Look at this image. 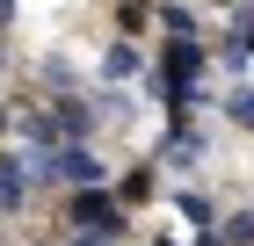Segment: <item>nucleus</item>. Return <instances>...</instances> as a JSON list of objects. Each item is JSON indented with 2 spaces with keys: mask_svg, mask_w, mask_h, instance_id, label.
Masks as SVG:
<instances>
[{
  "mask_svg": "<svg viewBox=\"0 0 254 246\" xmlns=\"http://www.w3.org/2000/svg\"><path fill=\"white\" fill-rule=\"evenodd\" d=\"M203 65H211V51H203L196 37H167L160 65L145 73V95H160V109H167V116H189V101H196V80H203Z\"/></svg>",
  "mask_w": 254,
  "mask_h": 246,
  "instance_id": "1",
  "label": "nucleus"
},
{
  "mask_svg": "<svg viewBox=\"0 0 254 246\" xmlns=\"http://www.w3.org/2000/svg\"><path fill=\"white\" fill-rule=\"evenodd\" d=\"M59 217H65L73 232H117V239H124V203L109 196V181H102V189H73Z\"/></svg>",
  "mask_w": 254,
  "mask_h": 246,
  "instance_id": "2",
  "label": "nucleus"
},
{
  "mask_svg": "<svg viewBox=\"0 0 254 246\" xmlns=\"http://www.w3.org/2000/svg\"><path fill=\"white\" fill-rule=\"evenodd\" d=\"M160 167H175V174H196V167H203V131H196L189 116H167V138H160Z\"/></svg>",
  "mask_w": 254,
  "mask_h": 246,
  "instance_id": "3",
  "label": "nucleus"
},
{
  "mask_svg": "<svg viewBox=\"0 0 254 246\" xmlns=\"http://www.w3.org/2000/svg\"><path fill=\"white\" fill-rule=\"evenodd\" d=\"M59 181H73V189H102V181H109V159H102L87 138H73V145H59Z\"/></svg>",
  "mask_w": 254,
  "mask_h": 246,
  "instance_id": "4",
  "label": "nucleus"
},
{
  "mask_svg": "<svg viewBox=\"0 0 254 246\" xmlns=\"http://www.w3.org/2000/svg\"><path fill=\"white\" fill-rule=\"evenodd\" d=\"M0 210H29V159L0 152Z\"/></svg>",
  "mask_w": 254,
  "mask_h": 246,
  "instance_id": "5",
  "label": "nucleus"
},
{
  "mask_svg": "<svg viewBox=\"0 0 254 246\" xmlns=\"http://www.w3.org/2000/svg\"><path fill=\"white\" fill-rule=\"evenodd\" d=\"M131 73H138V44H131V37H117L109 51H102V80H131Z\"/></svg>",
  "mask_w": 254,
  "mask_h": 246,
  "instance_id": "6",
  "label": "nucleus"
},
{
  "mask_svg": "<svg viewBox=\"0 0 254 246\" xmlns=\"http://www.w3.org/2000/svg\"><path fill=\"white\" fill-rule=\"evenodd\" d=\"M37 80L51 87V95H80V73L65 65V58H44V65H37Z\"/></svg>",
  "mask_w": 254,
  "mask_h": 246,
  "instance_id": "7",
  "label": "nucleus"
},
{
  "mask_svg": "<svg viewBox=\"0 0 254 246\" xmlns=\"http://www.w3.org/2000/svg\"><path fill=\"white\" fill-rule=\"evenodd\" d=\"M175 210H182V217H189L196 232H211V225H218V210H211V196H196V189H182V196H175Z\"/></svg>",
  "mask_w": 254,
  "mask_h": 246,
  "instance_id": "8",
  "label": "nucleus"
},
{
  "mask_svg": "<svg viewBox=\"0 0 254 246\" xmlns=\"http://www.w3.org/2000/svg\"><path fill=\"white\" fill-rule=\"evenodd\" d=\"M218 109L233 116L240 131H254V87H225V95H218Z\"/></svg>",
  "mask_w": 254,
  "mask_h": 246,
  "instance_id": "9",
  "label": "nucleus"
},
{
  "mask_svg": "<svg viewBox=\"0 0 254 246\" xmlns=\"http://www.w3.org/2000/svg\"><path fill=\"white\" fill-rule=\"evenodd\" d=\"M153 15H160L153 0H124V7H117V29H124V37H138V29H145Z\"/></svg>",
  "mask_w": 254,
  "mask_h": 246,
  "instance_id": "10",
  "label": "nucleus"
},
{
  "mask_svg": "<svg viewBox=\"0 0 254 246\" xmlns=\"http://www.w3.org/2000/svg\"><path fill=\"white\" fill-rule=\"evenodd\" d=\"M218 239H225V246H254V210H240V217H218Z\"/></svg>",
  "mask_w": 254,
  "mask_h": 246,
  "instance_id": "11",
  "label": "nucleus"
},
{
  "mask_svg": "<svg viewBox=\"0 0 254 246\" xmlns=\"http://www.w3.org/2000/svg\"><path fill=\"white\" fill-rule=\"evenodd\" d=\"M211 58H218V65H225V73H240V65H247V58H254V51H247V37H240V29H233V37L218 44V51H211Z\"/></svg>",
  "mask_w": 254,
  "mask_h": 246,
  "instance_id": "12",
  "label": "nucleus"
},
{
  "mask_svg": "<svg viewBox=\"0 0 254 246\" xmlns=\"http://www.w3.org/2000/svg\"><path fill=\"white\" fill-rule=\"evenodd\" d=\"M160 29H167V37H196V22H189V7H175V0L160 7Z\"/></svg>",
  "mask_w": 254,
  "mask_h": 246,
  "instance_id": "13",
  "label": "nucleus"
},
{
  "mask_svg": "<svg viewBox=\"0 0 254 246\" xmlns=\"http://www.w3.org/2000/svg\"><path fill=\"white\" fill-rule=\"evenodd\" d=\"M117 196H124V203H145V196H153V174H131V181H124Z\"/></svg>",
  "mask_w": 254,
  "mask_h": 246,
  "instance_id": "14",
  "label": "nucleus"
},
{
  "mask_svg": "<svg viewBox=\"0 0 254 246\" xmlns=\"http://www.w3.org/2000/svg\"><path fill=\"white\" fill-rule=\"evenodd\" d=\"M65 246H117V232H73Z\"/></svg>",
  "mask_w": 254,
  "mask_h": 246,
  "instance_id": "15",
  "label": "nucleus"
},
{
  "mask_svg": "<svg viewBox=\"0 0 254 246\" xmlns=\"http://www.w3.org/2000/svg\"><path fill=\"white\" fill-rule=\"evenodd\" d=\"M240 37H247V51H254V7H240Z\"/></svg>",
  "mask_w": 254,
  "mask_h": 246,
  "instance_id": "16",
  "label": "nucleus"
},
{
  "mask_svg": "<svg viewBox=\"0 0 254 246\" xmlns=\"http://www.w3.org/2000/svg\"><path fill=\"white\" fill-rule=\"evenodd\" d=\"M7 22H15V0H0V29H7Z\"/></svg>",
  "mask_w": 254,
  "mask_h": 246,
  "instance_id": "17",
  "label": "nucleus"
},
{
  "mask_svg": "<svg viewBox=\"0 0 254 246\" xmlns=\"http://www.w3.org/2000/svg\"><path fill=\"white\" fill-rule=\"evenodd\" d=\"M196 246H225V239H218V225H211V232H203V239H196Z\"/></svg>",
  "mask_w": 254,
  "mask_h": 246,
  "instance_id": "18",
  "label": "nucleus"
},
{
  "mask_svg": "<svg viewBox=\"0 0 254 246\" xmlns=\"http://www.w3.org/2000/svg\"><path fill=\"white\" fill-rule=\"evenodd\" d=\"M218 7H240V0H218Z\"/></svg>",
  "mask_w": 254,
  "mask_h": 246,
  "instance_id": "19",
  "label": "nucleus"
}]
</instances>
